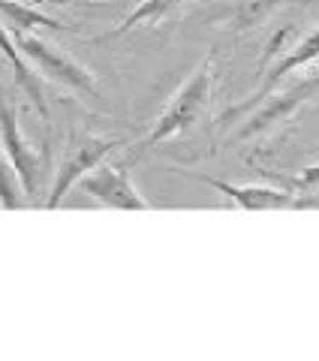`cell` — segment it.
I'll use <instances>...</instances> for the list:
<instances>
[{"instance_id":"obj_6","label":"cell","mask_w":319,"mask_h":361,"mask_svg":"<svg viewBox=\"0 0 319 361\" xmlns=\"http://www.w3.org/2000/svg\"><path fill=\"white\" fill-rule=\"evenodd\" d=\"M78 187L94 202H100V205H106V208H115V211H148L151 208L148 199L136 190V184L130 180L124 166L100 163L94 172H88L78 180Z\"/></svg>"},{"instance_id":"obj_1","label":"cell","mask_w":319,"mask_h":361,"mask_svg":"<svg viewBox=\"0 0 319 361\" xmlns=\"http://www.w3.org/2000/svg\"><path fill=\"white\" fill-rule=\"evenodd\" d=\"M214 78H217V49H211L208 58H205L196 70H193V75L187 78V82L175 90V97L169 99V106L157 115V121L151 123L148 135L139 142V148L148 151L160 142H169V139H175V135L196 127L211 109Z\"/></svg>"},{"instance_id":"obj_10","label":"cell","mask_w":319,"mask_h":361,"mask_svg":"<svg viewBox=\"0 0 319 361\" xmlns=\"http://www.w3.org/2000/svg\"><path fill=\"white\" fill-rule=\"evenodd\" d=\"M0 51H4V58L13 63L16 70V78H18V87L28 94V99L33 106L40 109L42 118H49V103H45V90H42V82H40V73L33 70V66L25 61V54L18 51V42H16V33L9 30L4 21H0Z\"/></svg>"},{"instance_id":"obj_9","label":"cell","mask_w":319,"mask_h":361,"mask_svg":"<svg viewBox=\"0 0 319 361\" xmlns=\"http://www.w3.org/2000/svg\"><path fill=\"white\" fill-rule=\"evenodd\" d=\"M280 4L283 0H229V4L214 9L208 16V21H214V25L223 27V30L244 33V30L259 27L275 9H280Z\"/></svg>"},{"instance_id":"obj_5","label":"cell","mask_w":319,"mask_h":361,"mask_svg":"<svg viewBox=\"0 0 319 361\" xmlns=\"http://www.w3.org/2000/svg\"><path fill=\"white\" fill-rule=\"evenodd\" d=\"M319 61V30H311L307 37H301L299 42H292L287 51L280 54V61L271 66V70H265L259 75V87H256V94L247 99V103H238L235 109H229L223 115V127H229V121L232 118H238V115H244V111H250V109H256V106H262L265 99L275 94V87L287 78L289 73H295V70H307L311 63H316Z\"/></svg>"},{"instance_id":"obj_2","label":"cell","mask_w":319,"mask_h":361,"mask_svg":"<svg viewBox=\"0 0 319 361\" xmlns=\"http://www.w3.org/2000/svg\"><path fill=\"white\" fill-rule=\"evenodd\" d=\"M0 145H4V154L9 157V163L16 166L28 202H40L42 187H45V175H49L45 151L33 148L25 139V133L18 127V115L13 111V106H9L4 87H0Z\"/></svg>"},{"instance_id":"obj_11","label":"cell","mask_w":319,"mask_h":361,"mask_svg":"<svg viewBox=\"0 0 319 361\" xmlns=\"http://www.w3.org/2000/svg\"><path fill=\"white\" fill-rule=\"evenodd\" d=\"M184 4L187 0H139L133 13L124 18L112 33H106L102 39H118V37H124V33H130V30L142 27V25H160V21H166V18H172L175 13H181V6Z\"/></svg>"},{"instance_id":"obj_3","label":"cell","mask_w":319,"mask_h":361,"mask_svg":"<svg viewBox=\"0 0 319 361\" xmlns=\"http://www.w3.org/2000/svg\"><path fill=\"white\" fill-rule=\"evenodd\" d=\"M16 42H18V51L25 54V61L42 78H49V82L61 85V87H70L76 94L100 97L94 73L85 70V66L76 58H70L64 49H54L52 42H45L42 37H33V33H21V37H16Z\"/></svg>"},{"instance_id":"obj_4","label":"cell","mask_w":319,"mask_h":361,"mask_svg":"<svg viewBox=\"0 0 319 361\" xmlns=\"http://www.w3.org/2000/svg\"><path fill=\"white\" fill-rule=\"evenodd\" d=\"M121 139H102V135H90V133H82V135H73L70 145H66V154L58 166V172L52 175V190H49V199H45V208L54 211L64 202V196L82 180L88 172L106 160V157L121 148Z\"/></svg>"},{"instance_id":"obj_12","label":"cell","mask_w":319,"mask_h":361,"mask_svg":"<svg viewBox=\"0 0 319 361\" xmlns=\"http://www.w3.org/2000/svg\"><path fill=\"white\" fill-rule=\"evenodd\" d=\"M0 21H4L16 37L28 33L30 27H54V30L61 27L54 18L42 16L40 9H33L30 4H25V0H0Z\"/></svg>"},{"instance_id":"obj_7","label":"cell","mask_w":319,"mask_h":361,"mask_svg":"<svg viewBox=\"0 0 319 361\" xmlns=\"http://www.w3.org/2000/svg\"><path fill=\"white\" fill-rule=\"evenodd\" d=\"M316 94H319V70L311 73L307 78H301L299 85L287 87L283 94H275V97H271V103H262V109L247 121V127L238 133V135H241V139H247V135L265 133L268 127H277V123L289 121L295 111H299V109L307 103V99H313Z\"/></svg>"},{"instance_id":"obj_8","label":"cell","mask_w":319,"mask_h":361,"mask_svg":"<svg viewBox=\"0 0 319 361\" xmlns=\"http://www.w3.org/2000/svg\"><path fill=\"white\" fill-rule=\"evenodd\" d=\"M199 178L202 184L214 187L217 193L229 196L238 208L244 211H283V208H295L299 202H295L292 193H287V190H277V187H238V184H229V180H220V178H208V175H193Z\"/></svg>"}]
</instances>
